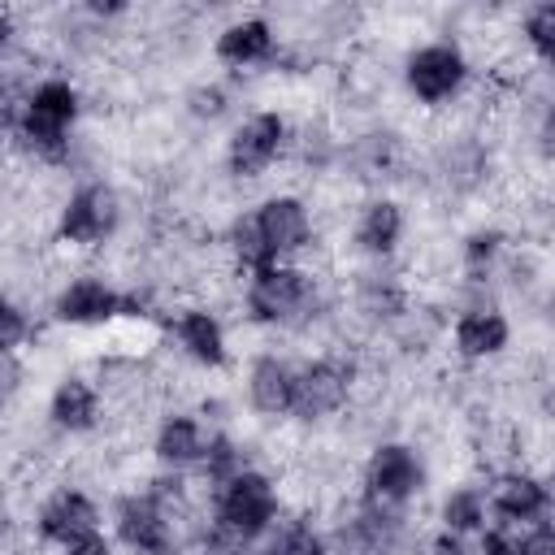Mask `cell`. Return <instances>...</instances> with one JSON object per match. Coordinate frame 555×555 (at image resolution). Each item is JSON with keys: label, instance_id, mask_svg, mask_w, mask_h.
<instances>
[{"label": "cell", "instance_id": "17", "mask_svg": "<svg viewBox=\"0 0 555 555\" xmlns=\"http://www.w3.org/2000/svg\"><path fill=\"white\" fill-rule=\"evenodd\" d=\"M494 520V507L486 499V481L481 477H460L447 481L434 494V529L460 538V542H477Z\"/></svg>", "mask_w": 555, "mask_h": 555}, {"label": "cell", "instance_id": "4", "mask_svg": "<svg viewBox=\"0 0 555 555\" xmlns=\"http://www.w3.org/2000/svg\"><path fill=\"white\" fill-rule=\"evenodd\" d=\"M399 87L416 108L442 113L473 87V65H468V56L455 39L434 35V39H421L416 48L403 52Z\"/></svg>", "mask_w": 555, "mask_h": 555}, {"label": "cell", "instance_id": "11", "mask_svg": "<svg viewBox=\"0 0 555 555\" xmlns=\"http://www.w3.org/2000/svg\"><path fill=\"white\" fill-rule=\"evenodd\" d=\"M347 243H351V251L360 260H395L412 243V208H408V199H399L390 191L364 195L356 217H351Z\"/></svg>", "mask_w": 555, "mask_h": 555}, {"label": "cell", "instance_id": "13", "mask_svg": "<svg viewBox=\"0 0 555 555\" xmlns=\"http://www.w3.org/2000/svg\"><path fill=\"white\" fill-rule=\"evenodd\" d=\"M108 525H113V542L121 546V555H178L182 551L169 516L143 490L117 494L108 503Z\"/></svg>", "mask_w": 555, "mask_h": 555}, {"label": "cell", "instance_id": "10", "mask_svg": "<svg viewBox=\"0 0 555 555\" xmlns=\"http://www.w3.org/2000/svg\"><path fill=\"white\" fill-rule=\"evenodd\" d=\"M104 512H108V503H104L100 494H91L87 486L61 481V486H52V490L39 499L30 525H35V533H39L48 546L65 551V546H74V542H82V538H91V533H104V529H100V525H104Z\"/></svg>", "mask_w": 555, "mask_h": 555}, {"label": "cell", "instance_id": "22", "mask_svg": "<svg viewBox=\"0 0 555 555\" xmlns=\"http://www.w3.org/2000/svg\"><path fill=\"white\" fill-rule=\"evenodd\" d=\"M408 555H468V542H460V538H451V533H442V529H425V533L412 542Z\"/></svg>", "mask_w": 555, "mask_h": 555}, {"label": "cell", "instance_id": "3", "mask_svg": "<svg viewBox=\"0 0 555 555\" xmlns=\"http://www.w3.org/2000/svg\"><path fill=\"white\" fill-rule=\"evenodd\" d=\"M291 117L282 108H247L221 139V165L238 186H260L269 195L273 169L286 160Z\"/></svg>", "mask_w": 555, "mask_h": 555}, {"label": "cell", "instance_id": "16", "mask_svg": "<svg viewBox=\"0 0 555 555\" xmlns=\"http://www.w3.org/2000/svg\"><path fill=\"white\" fill-rule=\"evenodd\" d=\"M516 343V321L503 308H468L451 317V334H447V351L468 364V369H486L494 360H503Z\"/></svg>", "mask_w": 555, "mask_h": 555}, {"label": "cell", "instance_id": "18", "mask_svg": "<svg viewBox=\"0 0 555 555\" xmlns=\"http://www.w3.org/2000/svg\"><path fill=\"white\" fill-rule=\"evenodd\" d=\"M208 442H212V429L195 416V412H165L156 425H152V460L156 468H173V473H191L204 464L208 455Z\"/></svg>", "mask_w": 555, "mask_h": 555}, {"label": "cell", "instance_id": "8", "mask_svg": "<svg viewBox=\"0 0 555 555\" xmlns=\"http://www.w3.org/2000/svg\"><path fill=\"white\" fill-rule=\"evenodd\" d=\"M121 312H126V291L100 269H82L61 282V291L52 295L48 321L61 330L95 334V330H108L113 321H121Z\"/></svg>", "mask_w": 555, "mask_h": 555}, {"label": "cell", "instance_id": "7", "mask_svg": "<svg viewBox=\"0 0 555 555\" xmlns=\"http://www.w3.org/2000/svg\"><path fill=\"white\" fill-rule=\"evenodd\" d=\"M160 330H165V343H169L186 364H195V369H204V373H230V369H238L234 343H230V321L217 317L212 308H204V304H182V308H173V312L160 321Z\"/></svg>", "mask_w": 555, "mask_h": 555}, {"label": "cell", "instance_id": "19", "mask_svg": "<svg viewBox=\"0 0 555 555\" xmlns=\"http://www.w3.org/2000/svg\"><path fill=\"white\" fill-rule=\"evenodd\" d=\"M486 499H490L494 516L529 520V525L551 520V486H546L542 473H533V468H525V464L486 477Z\"/></svg>", "mask_w": 555, "mask_h": 555}, {"label": "cell", "instance_id": "1", "mask_svg": "<svg viewBox=\"0 0 555 555\" xmlns=\"http://www.w3.org/2000/svg\"><path fill=\"white\" fill-rule=\"evenodd\" d=\"M130 199L113 178H87L69 191V199L61 204L56 217V243L78 251L91 269L95 260L130 230Z\"/></svg>", "mask_w": 555, "mask_h": 555}, {"label": "cell", "instance_id": "14", "mask_svg": "<svg viewBox=\"0 0 555 555\" xmlns=\"http://www.w3.org/2000/svg\"><path fill=\"white\" fill-rule=\"evenodd\" d=\"M238 395L247 403V416L256 425H278V421H291V408H295V360L286 356H273V351H260L251 360L238 364Z\"/></svg>", "mask_w": 555, "mask_h": 555}, {"label": "cell", "instance_id": "15", "mask_svg": "<svg viewBox=\"0 0 555 555\" xmlns=\"http://www.w3.org/2000/svg\"><path fill=\"white\" fill-rule=\"evenodd\" d=\"M256 221L264 230V243H269L273 260H291L295 264L317 243V217H312L308 195H299V191H269L256 204Z\"/></svg>", "mask_w": 555, "mask_h": 555}, {"label": "cell", "instance_id": "25", "mask_svg": "<svg viewBox=\"0 0 555 555\" xmlns=\"http://www.w3.org/2000/svg\"><path fill=\"white\" fill-rule=\"evenodd\" d=\"M546 486H551V520H555V473L546 477Z\"/></svg>", "mask_w": 555, "mask_h": 555}, {"label": "cell", "instance_id": "12", "mask_svg": "<svg viewBox=\"0 0 555 555\" xmlns=\"http://www.w3.org/2000/svg\"><path fill=\"white\" fill-rule=\"evenodd\" d=\"M104 390L91 377V369H65L52 377L43 399V421L65 438H95L104 429Z\"/></svg>", "mask_w": 555, "mask_h": 555}, {"label": "cell", "instance_id": "20", "mask_svg": "<svg viewBox=\"0 0 555 555\" xmlns=\"http://www.w3.org/2000/svg\"><path fill=\"white\" fill-rule=\"evenodd\" d=\"M256 555H334V551H330V533L317 516L282 512L278 525L260 538Z\"/></svg>", "mask_w": 555, "mask_h": 555}, {"label": "cell", "instance_id": "26", "mask_svg": "<svg viewBox=\"0 0 555 555\" xmlns=\"http://www.w3.org/2000/svg\"><path fill=\"white\" fill-rule=\"evenodd\" d=\"M551 78H555V65H551Z\"/></svg>", "mask_w": 555, "mask_h": 555}, {"label": "cell", "instance_id": "9", "mask_svg": "<svg viewBox=\"0 0 555 555\" xmlns=\"http://www.w3.org/2000/svg\"><path fill=\"white\" fill-rule=\"evenodd\" d=\"M278 48H282V39H278V26L269 22L264 9H234V17L217 26L212 48H208V61L221 65V74L243 78V74L273 69Z\"/></svg>", "mask_w": 555, "mask_h": 555}, {"label": "cell", "instance_id": "2", "mask_svg": "<svg viewBox=\"0 0 555 555\" xmlns=\"http://www.w3.org/2000/svg\"><path fill=\"white\" fill-rule=\"evenodd\" d=\"M434 473L425 451L412 438H382L369 447L360 460V499L390 507V512H412L429 499Z\"/></svg>", "mask_w": 555, "mask_h": 555}, {"label": "cell", "instance_id": "21", "mask_svg": "<svg viewBox=\"0 0 555 555\" xmlns=\"http://www.w3.org/2000/svg\"><path fill=\"white\" fill-rule=\"evenodd\" d=\"M520 39L542 65H555V0L520 9Z\"/></svg>", "mask_w": 555, "mask_h": 555}, {"label": "cell", "instance_id": "23", "mask_svg": "<svg viewBox=\"0 0 555 555\" xmlns=\"http://www.w3.org/2000/svg\"><path fill=\"white\" fill-rule=\"evenodd\" d=\"M61 555H121V546L113 542V533H91V538H82V542L65 546Z\"/></svg>", "mask_w": 555, "mask_h": 555}, {"label": "cell", "instance_id": "5", "mask_svg": "<svg viewBox=\"0 0 555 555\" xmlns=\"http://www.w3.org/2000/svg\"><path fill=\"white\" fill-rule=\"evenodd\" d=\"M356 377H360V360L351 351H321L295 364V408L291 421L321 429L334 425L351 412L356 403Z\"/></svg>", "mask_w": 555, "mask_h": 555}, {"label": "cell", "instance_id": "6", "mask_svg": "<svg viewBox=\"0 0 555 555\" xmlns=\"http://www.w3.org/2000/svg\"><path fill=\"white\" fill-rule=\"evenodd\" d=\"M282 490H278V477L269 468H243L234 473L230 481L217 486V499H212V525L217 529H230L247 542L260 546V538L278 525L282 516Z\"/></svg>", "mask_w": 555, "mask_h": 555}, {"label": "cell", "instance_id": "24", "mask_svg": "<svg viewBox=\"0 0 555 555\" xmlns=\"http://www.w3.org/2000/svg\"><path fill=\"white\" fill-rule=\"evenodd\" d=\"M542 156L555 165V117H551V126L542 130Z\"/></svg>", "mask_w": 555, "mask_h": 555}]
</instances>
